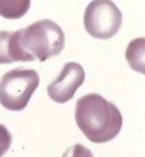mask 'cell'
Masks as SVG:
<instances>
[{
  "label": "cell",
  "instance_id": "cell-10",
  "mask_svg": "<svg viewBox=\"0 0 145 157\" xmlns=\"http://www.w3.org/2000/svg\"><path fill=\"white\" fill-rule=\"evenodd\" d=\"M12 142V136L5 125L0 124V157L6 154L10 148Z\"/></svg>",
  "mask_w": 145,
  "mask_h": 157
},
{
  "label": "cell",
  "instance_id": "cell-4",
  "mask_svg": "<svg viewBox=\"0 0 145 157\" xmlns=\"http://www.w3.org/2000/svg\"><path fill=\"white\" fill-rule=\"evenodd\" d=\"M83 22L90 36L106 40L119 32L123 22V16L114 2L96 0L90 2L85 8Z\"/></svg>",
  "mask_w": 145,
  "mask_h": 157
},
{
  "label": "cell",
  "instance_id": "cell-3",
  "mask_svg": "<svg viewBox=\"0 0 145 157\" xmlns=\"http://www.w3.org/2000/svg\"><path fill=\"white\" fill-rule=\"evenodd\" d=\"M39 74L34 70L18 67L5 73L0 81V103L9 111H22L39 86Z\"/></svg>",
  "mask_w": 145,
  "mask_h": 157
},
{
  "label": "cell",
  "instance_id": "cell-8",
  "mask_svg": "<svg viewBox=\"0 0 145 157\" xmlns=\"http://www.w3.org/2000/svg\"><path fill=\"white\" fill-rule=\"evenodd\" d=\"M11 33L9 31H0V64L14 63L9 54V39Z\"/></svg>",
  "mask_w": 145,
  "mask_h": 157
},
{
  "label": "cell",
  "instance_id": "cell-5",
  "mask_svg": "<svg viewBox=\"0 0 145 157\" xmlns=\"http://www.w3.org/2000/svg\"><path fill=\"white\" fill-rule=\"evenodd\" d=\"M85 72L82 65L76 62H68L64 64L58 78L48 85V95L57 103H67L83 84Z\"/></svg>",
  "mask_w": 145,
  "mask_h": 157
},
{
  "label": "cell",
  "instance_id": "cell-1",
  "mask_svg": "<svg viewBox=\"0 0 145 157\" xmlns=\"http://www.w3.org/2000/svg\"><path fill=\"white\" fill-rule=\"evenodd\" d=\"M76 122L92 143H106L121 132L123 117L116 105L96 93L82 96L76 102Z\"/></svg>",
  "mask_w": 145,
  "mask_h": 157
},
{
  "label": "cell",
  "instance_id": "cell-6",
  "mask_svg": "<svg viewBox=\"0 0 145 157\" xmlns=\"http://www.w3.org/2000/svg\"><path fill=\"white\" fill-rule=\"evenodd\" d=\"M145 40L144 38H139L128 43L127 49L125 52V58L127 60L130 67L135 70L136 72H139L144 74V48H145Z\"/></svg>",
  "mask_w": 145,
  "mask_h": 157
},
{
  "label": "cell",
  "instance_id": "cell-7",
  "mask_svg": "<svg viewBox=\"0 0 145 157\" xmlns=\"http://www.w3.org/2000/svg\"><path fill=\"white\" fill-rule=\"evenodd\" d=\"M30 8V1H0V16L5 19H19L27 13Z\"/></svg>",
  "mask_w": 145,
  "mask_h": 157
},
{
  "label": "cell",
  "instance_id": "cell-2",
  "mask_svg": "<svg viewBox=\"0 0 145 157\" xmlns=\"http://www.w3.org/2000/svg\"><path fill=\"white\" fill-rule=\"evenodd\" d=\"M21 48L33 60L45 62L59 56L64 48L63 30L54 21L39 20L17 31Z\"/></svg>",
  "mask_w": 145,
  "mask_h": 157
},
{
  "label": "cell",
  "instance_id": "cell-9",
  "mask_svg": "<svg viewBox=\"0 0 145 157\" xmlns=\"http://www.w3.org/2000/svg\"><path fill=\"white\" fill-rule=\"evenodd\" d=\"M62 157H94L92 151L81 144H76L64 151Z\"/></svg>",
  "mask_w": 145,
  "mask_h": 157
}]
</instances>
